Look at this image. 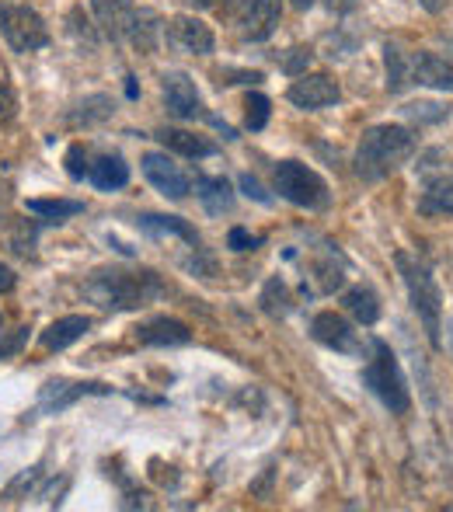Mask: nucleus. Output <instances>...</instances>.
I'll list each match as a JSON object with an SVG mask.
<instances>
[{"instance_id": "6e6552de", "label": "nucleus", "mask_w": 453, "mask_h": 512, "mask_svg": "<svg viewBox=\"0 0 453 512\" xmlns=\"http://www.w3.org/2000/svg\"><path fill=\"white\" fill-rule=\"evenodd\" d=\"M164 39H168L171 49L189 53V56H210L213 46H217L210 25L199 21V18H192V14H178V18H171L168 25H164Z\"/></svg>"}, {"instance_id": "4468645a", "label": "nucleus", "mask_w": 453, "mask_h": 512, "mask_svg": "<svg viewBox=\"0 0 453 512\" xmlns=\"http://www.w3.org/2000/svg\"><path fill=\"white\" fill-rule=\"evenodd\" d=\"M136 342L157 345V349H175V345H189L192 331L189 324L175 321V317H150L136 328Z\"/></svg>"}, {"instance_id": "c756f323", "label": "nucleus", "mask_w": 453, "mask_h": 512, "mask_svg": "<svg viewBox=\"0 0 453 512\" xmlns=\"http://www.w3.org/2000/svg\"><path fill=\"white\" fill-rule=\"evenodd\" d=\"M244 108H248V129L251 133H262L265 126H269V112H272V102L265 95H258V91H251L248 98H244Z\"/></svg>"}, {"instance_id": "9d476101", "label": "nucleus", "mask_w": 453, "mask_h": 512, "mask_svg": "<svg viewBox=\"0 0 453 512\" xmlns=\"http://www.w3.org/2000/svg\"><path fill=\"white\" fill-rule=\"evenodd\" d=\"M143 175H147V182L154 185L161 196L168 199H185L192 192V182L189 175H185L182 168H178L175 161H171L168 154H143Z\"/></svg>"}, {"instance_id": "5701e85b", "label": "nucleus", "mask_w": 453, "mask_h": 512, "mask_svg": "<svg viewBox=\"0 0 453 512\" xmlns=\"http://www.w3.org/2000/svg\"><path fill=\"white\" fill-rule=\"evenodd\" d=\"M342 307L349 310L359 324H366V328L380 321V297H377V290H373L370 283H356L352 290H345L342 293Z\"/></svg>"}, {"instance_id": "a878e982", "label": "nucleus", "mask_w": 453, "mask_h": 512, "mask_svg": "<svg viewBox=\"0 0 453 512\" xmlns=\"http://www.w3.org/2000/svg\"><path fill=\"white\" fill-rule=\"evenodd\" d=\"M25 209L49 223H63V220H70V216L84 213V203H77V199H28Z\"/></svg>"}, {"instance_id": "1a4fd4ad", "label": "nucleus", "mask_w": 453, "mask_h": 512, "mask_svg": "<svg viewBox=\"0 0 453 512\" xmlns=\"http://www.w3.org/2000/svg\"><path fill=\"white\" fill-rule=\"evenodd\" d=\"M311 335H314V342L328 345V349L342 352V356H363V338H359V331L352 328L342 314H335V310H321V314L314 317Z\"/></svg>"}, {"instance_id": "9b49d317", "label": "nucleus", "mask_w": 453, "mask_h": 512, "mask_svg": "<svg viewBox=\"0 0 453 512\" xmlns=\"http://www.w3.org/2000/svg\"><path fill=\"white\" fill-rule=\"evenodd\" d=\"M91 394H112V387L102 384V380H49V384H42V391H39V408L63 411V408L74 405V401L91 398Z\"/></svg>"}, {"instance_id": "c85d7f7f", "label": "nucleus", "mask_w": 453, "mask_h": 512, "mask_svg": "<svg viewBox=\"0 0 453 512\" xmlns=\"http://www.w3.org/2000/svg\"><path fill=\"white\" fill-rule=\"evenodd\" d=\"M408 63L412 60H405V49H401L398 42H387L384 70H387V91H391V95H398V91L408 84Z\"/></svg>"}, {"instance_id": "4be33fe9", "label": "nucleus", "mask_w": 453, "mask_h": 512, "mask_svg": "<svg viewBox=\"0 0 453 512\" xmlns=\"http://www.w3.org/2000/svg\"><path fill=\"white\" fill-rule=\"evenodd\" d=\"M88 178H91V185H95V189L115 192V189H122V185L129 182V164L122 161V154H102V157H95V161H91Z\"/></svg>"}, {"instance_id": "412c9836", "label": "nucleus", "mask_w": 453, "mask_h": 512, "mask_svg": "<svg viewBox=\"0 0 453 512\" xmlns=\"http://www.w3.org/2000/svg\"><path fill=\"white\" fill-rule=\"evenodd\" d=\"M196 196H199V203L206 206V213H213V216H224L234 209V189H230V182L224 175H199Z\"/></svg>"}, {"instance_id": "e433bc0d", "label": "nucleus", "mask_w": 453, "mask_h": 512, "mask_svg": "<svg viewBox=\"0 0 453 512\" xmlns=\"http://www.w3.org/2000/svg\"><path fill=\"white\" fill-rule=\"evenodd\" d=\"M258 244H262V237L248 234L244 227H230V234H227V248L230 251H255Z\"/></svg>"}, {"instance_id": "72a5a7b5", "label": "nucleus", "mask_w": 453, "mask_h": 512, "mask_svg": "<svg viewBox=\"0 0 453 512\" xmlns=\"http://www.w3.org/2000/svg\"><path fill=\"white\" fill-rule=\"evenodd\" d=\"M11 251H14V255H21V258H35V227H28V220H21L18 230H14Z\"/></svg>"}, {"instance_id": "bb28decb", "label": "nucleus", "mask_w": 453, "mask_h": 512, "mask_svg": "<svg viewBox=\"0 0 453 512\" xmlns=\"http://www.w3.org/2000/svg\"><path fill=\"white\" fill-rule=\"evenodd\" d=\"M258 304H262V310L269 317H286L293 310V293H290V286L283 283L279 276H272L269 283H265V290H262V297H258Z\"/></svg>"}, {"instance_id": "4c0bfd02", "label": "nucleus", "mask_w": 453, "mask_h": 512, "mask_svg": "<svg viewBox=\"0 0 453 512\" xmlns=\"http://www.w3.org/2000/svg\"><path fill=\"white\" fill-rule=\"evenodd\" d=\"M14 115H18V98H14L11 88H0V126L11 122Z\"/></svg>"}, {"instance_id": "a18cd8bd", "label": "nucleus", "mask_w": 453, "mask_h": 512, "mask_svg": "<svg viewBox=\"0 0 453 512\" xmlns=\"http://www.w3.org/2000/svg\"><path fill=\"white\" fill-rule=\"evenodd\" d=\"M126 81H129V84H126V95H129V98H136V81H133V77H126Z\"/></svg>"}, {"instance_id": "2f4dec72", "label": "nucleus", "mask_w": 453, "mask_h": 512, "mask_svg": "<svg viewBox=\"0 0 453 512\" xmlns=\"http://www.w3.org/2000/svg\"><path fill=\"white\" fill-rule=\"evenodd\" d=\"M311 60H314L311 49H307V46H293V49H286V53L279 56V67H283V74L300 77V74H307V67H311Z\"/></svg>"}, {"instance_id": "0eeeda50", "label": "nucleus", "mask_w": 453, "mask_h": 512, "mask_svg": "<svg viewBox=\"0 0 453 512\" xmlns=\"http://www.w3.org/2000/svg\"><path fill=\"white\" fill-rule=\"evenodd\" d=\"M161 95H164V108H168V115H175V119H210L213 126L224 129L227 140H234V129H230L227 122L206 115L203 98H199V91H196V81H192L189 74H182V70L164 74L161 77Z\"/></svg>"}, {"instance_id": "473e14b6", "label": "nucleus", "mask_w": 453, "mask_h": 512, "mask_svg": "<svg viewBox=\"0 0 453 512\" xmlns=\"http://www.w3.org/2000/svg\"><path fill=\"white\" fill-rule=\"evenodd\" d=\"M405 115L419 122V126H426V122H443L450 115V108L440 102H412L405 105Z\"/></svg>"}, {"instance_id": "393cba45", "label": "nucleus", "mask_w": 453, "mask_h": 512, "mask_svg": "<svg viewBox=\"0 0 453 512\" xmlns=\"http://www.w3.org/2000/svg\"><path fill=\"white\" fill-rule=\"evenodd\" d=\"M311 269H314V276H318V290L321 293L342 290V283H345V258L332 248V244H328L325 258H314Z\"/></svg>"}, {"instance_id": "ddd939ff", "label": "nucleus", "mask_w": 453, "mask_h": 512, "mask_svg": "<svg viewBox=\"0 0 453 512\" xmlns=\"http://www.w3.org/2000/svg\"><path fill=\"white\" fill-rule=\"evenodd\" d=\"M91 11H95V21L105 39H112V42L129 39V28H133V18H136L133 0H91Z\"/></svg>"}, {"instance_id": "dca6fc26", "label": "nucleus", "mask_w": 453, "mask_h": 512, "mask_svg": "<svg viewBox=\"0 0 453 512\" xmlns=\"http://www.w3.org/2000/svg\"><path fill=\"white\" fill-rule=\"evenodd\" d=\"M408 77L422 88H436V91H453V63H447L436 53H415L408 63Z\"/></svg>"}, {"instance_id": "f704fd0d", "label": "nucleus", "mask_w": 453, "mask_h": 512, "mask_svg": "<svg viewBox=\"0 0 453 512\" xmlns=\"http://www.w3.org/2000/svg\"><path fill=\"white\" fill-rule=\"evenodd\" d=\"M28 342V328H14V331H0V359H11L25 349Z\"/></svg>"}, {"instance_id": "aec40b11", "label": "nucleus", "mask_w": 453, "mask_h": 512, "mask_svg": "<svg viewBox=\"0 0 453 512\" xmlns=\"http://www.w3.org/2000/svg\"><path fill=\"white\" fill-rule=\"evenodd\" d=\"M157 140L164 143L168 150H175V154L182 157H192V161H199V157H213L217 154V143L206 140V136H196L189 133V129H157Z\"/></svg>"}, {"instance_id": "c03bdc74", "label": "nucleus", "mask_w": 453, "mask_h": 512, "mask_svg": "<svg viewBox=\"0 0 453 512\" xmlns=\"http://www.w3.org/2000/svg\"><path fill=\"white\" fill-rule=\"evenodd\" d=\"M290 4L297 7V11H311V7L318 4V0H290Z\"/></svg>"}, {"instance_id": "58836bf2", "label": "nucleus", "mask_w": 453, "mask_h": 512, "mask_svg": "<svg viewBox=\"0 0 453 512\" xmlns=\"http://www.w3.org/2000/svg\"><path fill=\"white\" fill-rule=\"evenodd\" d=\"M262 81V74H258V70H241V74H234V70H224V74H220V84H258Z\"/></svg>"}, {"instance_id": "a19ab883", "label": "nucleus", "mask_w": 453, "mask_h": 512, "mask_svg": "<svg viewBox=\"0 0 453 512\" xmlns=\"http://www.w3.org/2000/svg\"><path fill=\"white\" fill-rule=\"evenodd\" d=\"M14 283H18V276H14V272L7 269L4 262H0V293H11V290H14Z\"/></svg>"}, {"instance_id": "c9c22d12", "label": "nucleus", "mask_w": 453, "mask_h": 512, "mask_svg": "<svg viewBox=\"0 0 453 512\" xmlns=\"http://www.w3.org/2000/svg\"><path fill=\"white\" fill-rule=\"evenodd\" d=\"M88 168H91L88 150H84L81 143H74V147L67 150V171H70V178H84V175H88Z\"/></svg>"}, {"instance_id": "20e7f679", "label": "nucleus", "mask_w": 453, "mask_h": 512, "mask_svg": "<svg viewBox=\"0 0 453 512\" xmlns=\"http://www.w3.org/2000/svg\"><path fill=\"white\" fill-rule=\"evenodd\" d=\"M373 356L370 363L363 366V384L370 387L373 394L380 398V405L394 415H405L412 408V391H408V380H405V370H401L398 356L387 342L373 338Z\"/></svg>"}, {"instance_id": "49530a36", "label": "nucleus", "mask_w": 453, "mask_h": 512, "mask_svg": "<svg viewBox=\"0 0 453 512\" xmlns=\"http://www.w3.org/2000/svg\"><path fill=\"white\" fill-rule=\"evenodd\" d=\"M0 328H4V314H0Z\"/></svg>"}, {"instance_id": "79ce46f5", "label": "nucleus", "mask_w": 453, "mask_h": 512, "mask_svg": "<svg viewBox=\"0 0 453 512\" xmlns=\"http://www.w3.org/2000/svg\"><path fill=\"white\" fill-rule=\"evenodd\" d=\"M356 4H359V0H328V7H332L335 14H349V11H356Z\"/></svg>"}, {"instance_id": "f257e3e1", "label": "nucleus", "mask_w": 453, "mask_h": 512, "mask_svg": "<svg viewBox=\"0 0 453 512\" xmlns=\"http://www.w3.org/2000/svg\"><path fill=\"white\" fill-rule=\"evenodd\" d=\"M168 286L157 272L150 269H102L84 283V297L95 300L102 310H136L154 304L157 297H164Z\"/></svg>"}, {"instance_id": "f3484780", "label": "nucleus", "mask_w": 453, "mask_h": 512, "mask_svg": "<svg viewBox=\"0 0 453 512\" xmlns=\"http://www.w3.org/2000/svg\"><path fill=\"white\" fill-rule=\"evenodd\" d=\"M136 223H140V230H147L150 237H178V241H185L192 251H203V237H199V230L192 227L189 220H182V216L143 213Z\"/></svg>"}, {"instance_id": "f8f14e48", "label": "nucleus", "mask_w": 453, "mask_h": 512, "mask_svg": "<svg viewBox=\"0 0 453 512\" xmlns=\"http://www.w3.org/2000/svg\"><path fill=\"white\" fill-rule=\"evenodd\" d=\"M286 98H290L297 108H307V112H318V108H328L335 105L342 98V88L332 81L328 74H300V81L290 84V91H286Z\"/></svg>"}, {"instance_id": "2eb2a0df", "label": "nucleus", "mask_w": 453, "mask_h": 512, "mask_svg": "<svg viewBox=\"0 0 453 512\" xmlns=\"http://www.w3.org/2000/svg\"><path fill=\"white\" fill-rule=\"evenodd\" d=\"M279 21H283V0H251L241 35L248 42H265L279 28Z\"/></svg>"}, {"instance_id": "6ab92c4d", "label": "nucleus", "mask_w": 453, "mask_h": 512, "mask_svg": "<svg viewBox=\"0 0 453 512\" xmlns=\"http://www.w3.org/2000/svg\"><path fill=\"white\" fill-rule=\"evenodd\" d=\"M422 216H453V171L426 178V192L419 196Z\"/></svg>"}, {"instance_id": "b1692460", "label": "nucleus", "mask_w": 453, "mask_h": 512, "mask_svg": "<svg viewBox=\"0 0 453 512\" xmlns=\"http://www.w3.org/2000/svg\"><path fill=\"white\" fill-rule=\"evenodd\" d=\"M161 35H164L161 18H157L154 11H140V7H136L133 28H129V42H133L140 53H154L157 42H161Z\"/></svg>"}, {"instance_id": "cd10ccee", "label": "nucleus", "mask_w": 453, "mask_h": 512, "mask_svg": "<svg viewBox=\"0 0 453 512\" xmlns=\"http://www.w3.org/2000/svg\"><path fill=\"white\" fill-rule=\"evenodd\" d=\"M109 115H112V98L91 95V98H84V102L67 115V122L81 129V126H95V122H105Z\"/></svg>"}, {"instance_id": "f03ea898", "label": "nucleus", "mask_w": 453, "mask_h": 512, "mask_svg": "<svg viewBox=\"0 0 453 512\" xmlns=\"http://www.w3.org/2000/svg\"><path fill=\"white\" fill-rule=\"evenodd\" d=\"M419 147V136L408 126H370L356 147V175L363 182H384Z\"/></svg>"}, {"instance_id": "a211bd4d", "label": "nucleus", "mask_w": 453, "mask_h": 512, "mask_svg": "<svg viewBox=\"0 0 453 512\" xmlns=\"http://www.w3.org/2000/svg\"><path fill=\"white\" fill-rule=\"evenodd\" d=\"M91 331V317L84 314H70V317H60V321H53L46 331H42V349L46 352H63L67 345H74L77 338H84Z\"/></svg>"}, {"instance_id": "ea45409f", "label": "nucleus", "mask_w": 453, "mask_h": 512, "mask_svg": "<svg viewBox=\"0 0 453 512\" xmlns=\"http://www.w3.org/2000/svg\"><path fill=\"white\" fill-rule=\"evenodd\" d=\"M241 189H244V196H251V199H258V203H272L269 196L262 192V185H258V178H251V175H241Z\"/></svg>"}, {"instance_id": "423d86ee", "label": "nucleus", "mask_w": 453, "mask_h": 512, "mask_svg": "<svg viewBox=\"0 0 453 512\" xmlns=\"http://www.w3.org/2000/svg\"><path fill=\"white\" fill-rule=\"evenodd\" d=\"M0 32L18 53H35L49 46V28L39 11L25 4H0Z\"/></svg>"}, {"instance_id": "37998d69", "label": "nucleus", "mask_w": 453, "mask_h": 512, "mask_svg": "<svg viewBox=\"0 0 453 512\" xmlns=\"http://www.w3.org/2000/svg\"><path fill=\"white\" fill-rule=\"evenodd\" d=\"M422 7H426L429 14H443L450 7V0H419Z\"/></svg>"}, {"instance_id": "7ed1b4c3", "label": "nucleus", "mask_w": 453, "mask_h": 512, "mask_svg": "<svg viewBox=\"0 0 453 512\" xmlns=\"http://www.w3.org/2000/svg\"><path fill=\"white\" fill-rule=\"evenodd\" d=\"M394 265H398L401 279L408 286V300H412V310L419 314L422 328H426V338L433 349H443V293L436 286V276L429 269L426 258H412L408 251H398L394 255Z\"/></svg>"}, {"instance_id": "39448f33", "label": "nucleus", "mask_w": 453, "mask_h": 512, "mask_svg": "<svg viewBox=\"0 0 453 512\" xmlns=\"http://www.w3.org/2000/svg\"><path fill=\"white\" fill-rule=\"evenodd\" d=\"M272 185L276 192L293 206L304 209H328L332 206V192H328V182L318 175L314 168L300 161H279L272 168Z\"/></svg>"}, {"instance_id": "7c9ffc66", "label": "nucleus", "mask_w": 453, "mask_h": 512, "mask_svg": "<svg viewBox=\"0 0 453 512\" xmlns=\"http://www.w3.org/2000/svg\"><path fill=\"white\" fill-rule=\"evenodd\" d=\"M39 481H42V467H28V471H21L18 478L7 485L4 502H21L25 495H32L35 488H39Z\"/></svg>"}]
</instances>
